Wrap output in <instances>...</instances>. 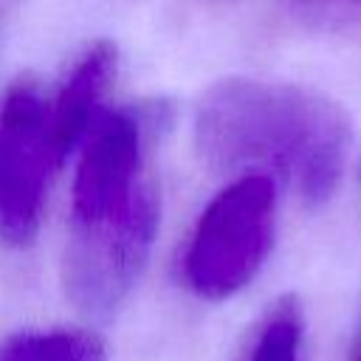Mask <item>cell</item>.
Masks as SVG:
<instances>
[{
	"mask_svg": "<svg viewBox=\"0 0 361 361\" xmlns=\"http://www.w3.org/2000/svg\"><path fill=\"white\" fill-rule=\"evenodd\" d=\"M305 336L302 305L296 296H279L251 324L231 361H299Z\"/></svg>",
	"mask_w": 361,
	"mask_h": 361,
	"instance_id": "cell-6",
	"label": "cell"
},
{
	"mask_svg": "<svg viewBox=\"0 0 361 361\" xmlns=\"http://www.w3.org/2000/svg\"><path fill=\"white\" fill-rule=\"evenodd\" d=\"M0 361H107V347L79 327L20 330L0 338Z\"/></svg>",
	"mask_w": 361,
	"mask_h": 361,
	"instance_id": "cell-7",
	"label": "cell"
},
{
	"mask_svg": "<svg viewBox=\"0 0 361 361\" xmlns=\"http://www.w3.org/2000/svg\"><path fill=\"white\" fill-rule=\"evenodd\" d=\"M113 73H116V48L110 42H96L71 68L56 96L48 99L51 138L59 161H65L73 149H79L90 124L102 113V96Z\"/></svg>",
	"mask_w": 361,
	"mask_h": 361,
	"instance_id": "cell-5",
	"label": "cell"
},
{
	"mask_svg": "<svg viewBox=\"0 0 361 361\" xmlns=\"http://www.w3.org/2000/svg\"><path fill=\"white\" fill-rule=\"evenodd\" d=\"M195 149L226 175H268L307 206H322L341 183L350 121L327 96L265 79H223L195 110Z\"/></svg>",
	"mask_w": 361,
	"mask_h": 361,
	"instance_id": "cell-2",
	"label": "cell"
},
{
	"mask_svg": "<svg viewBox=\"0 0 361 361\" xmlns=\"http://www.w3.org/2000/svg\"><path fill=\"white\" fill-rule=\"evenodd\" d=\"M353 3H361V0H353Z\"/></svg>",
	"mask_w": 361,
	"mask_h": 361,
	"instance_id": "cell-9",
	"label": "cell"
},
{
	"mask_svg": "<svg viewBox=\"0 0 361 361\" xmlns=\"http://www.w3.org/2000/svg\"><path fill=\"white\" fill-rule=\"evenodd\" d=\"M59 164L48 99L31 82L14 85L0 104V240L6 245L34 243Z\"/></svg>",
	"mask_w": 361,
	"mask_h": 361,
	"instance_id": "cell-4",
	"label": "cell"
},
{
	"mask_svg": "<svg viewBox=\"0 0 361 361\" xmlns=\"http://www.w3.org/2000/svg\"><path fill=\"white\" fill-rule=\"evenodd\" d=\"M164 118L161 107H102L79 144L62 282L90 319L113 316L149 262L161 197L147 155Z\"/></svg>",
	"mask_w": 361,
	"mask_h": 361,
	"instance_id": "cell-1",
	"label": "cell"
},
{
	"mask_svg": "<svg viewBox=\"0 0 361 361\" xmlns=\"http://www.w3.org/2000/svg\"><path fill=\"white\" fill-rule=\"evenodd\" d=\"M276 189L268 175H240L206 203L178 257L189 293L223 302L259 274L274 248Z\"/></svg>",
	"mask_w": 361,
	"mask_h": 361,
	"instance_id": "cell-3",
	"label": "cell"
},
{
	"mask_svg": "<svg viewBox=\"0 0 361 361\" xmlns=\"http://www.w3.org/2000/svg\"><path fill=\"white\" fill-rule=\"evenodd\" d=\"M350 361H361V336H358V341H355V350H353V358Z\"/></svg>",
	"mask_w": 361,
	"mask_h": 361,
	"instance_id": "cell-8",
	"label": "cell"
}]
</instances>
